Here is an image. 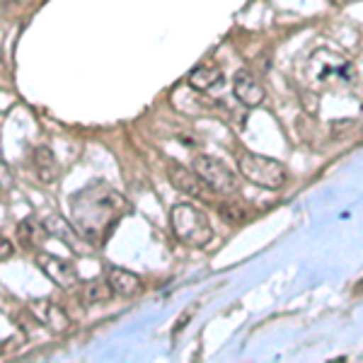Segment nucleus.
Segmentation results:
<instances>
[{"instance_id": "f257e3e1", "label": "nucleus", "mask_w": 363, "mask_h": 363, "mask_svg": "<svg viewBox=\"0 0 363 363\" xmlns=\"http://www.w3.org/2000/svg\"><path fill=\"white\" fill-rule=\"evenodd\" d=\"M126 213V199L109 189L107 184H90L80 194L73 196V220L80 233L99 242L116 220Z\"/></svg>"}, {"instance_id": "f03ea898", "label": "nucleus", "mask_w": 363, "mask_h": 363, "mask_svg": "<svg viewBox=\"0 0 363 363\" xmlns=\"http://www.w3.org/2000/svg\"><path fill=\"white\" fill-rule=\"evenodd\" d=\"M354 78V66L339 51L318 49L308 58L306 80L315 92H344L351 87Z\"/></svg>"}, {"instance_id": "7ed1b4c3", "label": "nucleus", "mask_w": 363, "mask_h": 363, "mask_svg": "<svg viewBox=\"0 0 363 363\" xmlns=\"http://www.w3.org/2000/svg\"><path fill=\"white\" fill-rule=\"evenodd\" d=\"M169 225L172 233L184 245L191 247H203L213 240V228H211L208 216L194 203H174L169 208Z\"/></svg>"}, {"instance_id": "20e7f679", "label": "nucleus", "mask_w": 363, "mask_h": 363, "mask_svg": "<svg viewBox=\"0 0 363 363\" xmlns=\"http://www.w3.org/2000/svg\"><path fill=\"white\" fill-rule=\"evenodd\" d=\"M238 169L245 179L262 186V189L277 191L286 184V167L281 165L279 160H272V157H267V155L242 150V153L238 155Z\"/></svg>"}, {"instance_id": "39448f33", "label": "nucleus", "mask_w": 363, "mask_h": 363, "mask_svg": "<svg viewBox=\"0 0 363 363\" xmlns=\"http://www.w3.org/2000/svg\"><path fill=\"white\" fill-rule=\"evenodd\" d=\"M191 167H194V172L203 179V184H208L211 189L218 191V194H233V191H235V186H238L235 174H233L230 167H225L218 157L196 155Z\"/></svg>"}, {"instance_id": "423d86ee", "label": "nucleus", "mask_w": 363, "mask_h": 363, "mask_svg": "<svg viewBox=\"0 0 363 363\" xmlns=\"http://www.w3.org/2000/svg\"><path fill=\"white\" fill-rule=\"evenodd\" d=\"M37 264L46 277L54 281L58 289H73V286L78 284V269L70 264L68 259H61V257H56V255L42 252V255L37 257Z\"/></svg>"}, {"instance_id": "0eeeda50", "label": "nucleus", "mask_w": 363, "mask_h": 363, "mask_svg": "<svg viewBox=\"0 0 363 363\" xmlns=\"http://www.w3.org/2000/svg\"><path fill=\"white\" fill-rule=\"evenodd\" d=\"M233 92L245 107H257L264 102V87L250 70H238L235 80H233Z\"/></svg>"}, {"instance_id": "6e6552de", "label": "nucleus", "mask_w": 363, "mask_h": 363, "mask_svg": "<svg viewBox=\"0 0 363 363\" xmlns=\"http://www.w3.org/2000/svg\"><path fill=\"white\" fill-rule=\"evenodd\" d=\"M107 284H109V289L114 291V296H121V298H133L143 291V281H140L136 274L126 272V269H119V267H112L107 272Z\"/></svg>"}, {"instance_id": "1a4fd4ad", "label": "nucleus", "mask_w": 363, "mask_h": 363, "mask_svg": "<svg viewBox=\"0 0 363 363\" xmlns=\"http://www.w3.org/2000/svg\"><path fill=\"white\" fill-rule=\"evenodd\" d=\"M167 177H169V182H172V184L177 186L179 191H184V194L203 196V179L199 177L194 169L182 167L179 162H172V165L167 167Z\"/></svg>"}, {"instance_id": "9d476101", "label": "nucleus", "mask_w": 363, "mask_h": 363, "mask_svg": "<svg viewBox=\"0 0 363 363\" xmlns=\"http://www.w3.org/2000/svg\"><path fill=\"white\" fill-rule=\"evenodd\" d=\"M34 172H37V177L46 182V184L56 182L58 177V160H56V155L51 153V148H46V145H37V148H34Z\"/></svg>"}, {"instance_id": "9b49d317", "label": "nucleus", "mask_w": 363, "mask_h": 363, "mask_svg": "<svg viewBox=\"0 0 363 363\" xmlns=\"http://www.w3.org/2000/svg\"><path fill=\"white\" fill-rule=\"evenodd\" d=\"M189 85L199 92H208L213 87H220L223 85V70L218 66H199L189 75Z\"/></svg>"}, {"instance_id": "f8f14e48", "label": "nucleus", "mask_w": 363, "mask_h": 363, "mask_svg": "<svg viewBox=\"0 0 363 363\" xmlns=\"http://www.w3.org/2000/svg\"><path fill=\"white\" fill-rule=\"evenodd\" d=\"M17 235H20V242L25 245V247H39L49 233H46V228L39 223L37 218H27L17 228Z\"/></svg>"}, {"instance_id": "ddd939ff", "label": "nucleus", "mask_w": 363, "mask_h": 363, "mask_svg": "<svg viewBox=\"0 0 363 363\" xmlns=\"http://www.w3.org/2000/svg\"><path fill=\"white\" fill-rule=\"evenodd\" d=\"M114 291L109 289L107 281H87L85 289H83V301L87 303V306H95V303H107L112 301Z\"/></svg>"}, {"instance_id": "4468645a", "label": "nucleus", "mask_w": 363, "mask_h": 363, "mask_svg": "<svg viewBox=\"0 0 363 363\" xmlns=\"http://www.w3.org/2000/svg\"><path fill=\"white\" fill-rule=\"evenodd\" d=\"M46 322H51V327H54L56 332H61V330H66V327H68V318L63 315V310L56 308V306H49V315H46Z\"/></svg>"}, {"instance_id": "2eb2a0df", "label": "nucleus", "mask_w": 363, "mask_h": 363, "mask_svg": "<svg viewBox=\"0 0 363 363\" xmlns=\"http://www.w3.org/2000/svg\"><path fill=\"white\" fill-rule=\"evenodd\" d=\"M13 186V172L5 162H0V189H10Z\"/></svg>"}, {"instance_id": "dca6fc26", "label": "nucleus", "mask_w": 363, "mask_h": 363, "mask_svg": "<svg viewBox=\"0 0 363 363\" xmlns=\"http://www.w3.org/2000/svg\"><path fill=\"white\" fill-rule=\"evenodd\" d=\"M13 252H15L13 242H10V240H5V238H0V262L10 259V257H13Z\"/></svg>"}]
</instances>
